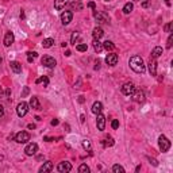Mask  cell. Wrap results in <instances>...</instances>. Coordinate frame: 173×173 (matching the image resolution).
Returning <instances> with one entry per match:
<instances>
[{
  "mask_svg": "<svg viewBox=\"0 0 173 173\" xmlns=\"http://www.w3.org/2000/svg\"><path fill=\"white\" fill-rule=\"evenodd\" d=\"M128 64H130V68L135 73H145V69H146L145 68V62H143V60L139 56H132L130 58Z\"/></svg>",
  "mask_w": 173,
  "mask_h": 173,
  "instance_id": "6da1fadb",
  "label": "cell"
},
{
  "mask_svg": "<svg viewBox=\"0 0 173 173\" xmlns=\"http://www.w3.org/2000/svg\"><path fill=\"white\" fill-rule=\"evenodd\" d=\"M158 148H160V150L162 153L168 152L169 149H170V141L165 135H160L158 137Z\"/></svg>",
  "mask_w": 173,
  "mask_h": 173,
  "instance_id": "7a4b0ae2",
  "label": "cell"
},
{
  "mask_svg": "<svg viewBox=\"0 0 173 173\" xmlns=\"http://www.w3.org/2000/svg\"><path fill=\"white\" fill-rule=\"evenodd\" d=\"M93 16H95V19L99 25H104V23H108L110 22V18L106 12H103V11H93Z\"/></svg>",
  "mask_w": 173,
  "mask_h": 173,
  "instance_id": "3957f363",
  "label": "cell"
},
{
  "mask_svg": "<svg viewBox=\"0 0 173 173\" xmlns=\"http://www.w3.org/2000/svg\"><path fill=\"white\" fill-rule=\"evenodd\" d=\"M29 107H30V104H27L26 102H21L18 106H16V114H18V116L19 118H23L29 112Z\"/></svg>",
  "mask_w": 173,
  "mask_h": 173,
  "instance_id": "277c9868",
  "label": "cell"
},
{
  "mask_svg": "<svg viewBox=\"0 0 173 173\" xmlns=\"http://www.w3.org/2000/svg\"><path fill=\"white\" fill-rule=\"evenodd\" d=\"M15 141L18 143H27L30 141V134L27 131H19L15 135Z\"/></svg>",
  "mask_w": 173,
  "mask_h": 173,
  "instance_id": "5b68a950",
  "label": "cell"
},
{
  "mask_svg": "<svg viewBox=\"0 0 173 173\" xmlns=\"http://www.w3.org/2000/svg\"><path fill=\"white\" fill-rule=\"evenodd\" d=\"M41 62H42V65L46 66V68H49V69H53V68L57 65L56 60L50 56H43L42 57V60H41Z\"/></svg>",
  "mask_w": 173,
  "mask_h": 173,
  "instance_id": "8992f818",
  "label": "cell"
},
{
  "mask_svg": "<svg viewBox=\"0 0 173 173\" xmlns=\"http://www.w3.org/2000/svg\"><path fill=\"white\" fill-rule=\"evenodd\" d=\"M135 89H137V88H135V85H134L132 83H126V84H123V86H122V93L126 95V96H131Z\"/></svg>",
  "mask_w": 173,
  "mask_h": 173,
  "instance_id": "52a82bcc",
  "label": "cell"
},
{
  "mask_svg": "<svg viewBox=\"0 0 173 173\" xmlns=\"http://www.w3.org/2000/svg\"><path fill=\"white\" fill-rule=\"evenodd\" d=\"M131 97L135 103H143L145 102V92L141 91V89H135L134 93L131 95Z\"/></svg>",
  "mask_w": 173,
  "mask_h": 173,
  "instance_id": "ba28073f",
  "label": "cell"
},
{
  "mask_svg": "<svg viewBox=\"0 0 173 173\" xmlns=\"http://www.w3.org/2000/svg\"><path fill=\"white\" fill-rule=\"evenodd\" d=\"M57 170L61 173H68L72 170V164L68 162V161H62V162L58 164V166H57Z\"/></svg>",
  "mask_w": 173,
  "mask_h": 173,
  "instance_id": "9c48e42d",
  "label": "cell"
},
{
  "mask_svg": "<svg viewBox=\"0 0 173 173\" xmlns=\"http://www.w3.org/2000/svg\"><path fill=\"white\" fill-rule=\"evenodd\" d=\"M72 19H73V14H72V11H64L61 14V22H62V25L66 26V25H69L72 22Z\"/></svg>",
  "mask_w": 173,
  "mask_h": 173,
  "instance_id": "30bf717a",
  "label": "cell"
},
{
  "mask_svg": "<svg viewBox=\"0 0 173 173\" xmlns=\"http://www.w3.org/2000/svg\"><path fill=\"white\" fill-rule=\"evenodd\" d=\"M15 41V37H14V33H11V31H7L4 35V39H3V43H4L5 47H10L12 43Z\"/></svg>",
  "mask_w": 173,
  "mask_h": 173,
  "instance_id": "8fae6325",
  "label": "cell"
},
{
  "mask_svg": "<svg viewBox=\"0 0 173 173\" xmlns=\"http://www.w3.org/2000/svg\"><path fill=\"white\" fill-rule=\"evenodd\" d=\"M37 152H38V145H37L35 142L29 143V145L26 146V149H25L26 156H34Z\"/></svg>",
  "mask_w": 173,
  "mask_h": 173,
  "instance_id": "7c38bea8",
  "label": "cell"
},
{
  "mask_svg": "<svg viewBox=\"0 0 173 173\" xmlns=\"http://www.w3.org/2000/svg\"><path fill=\"white\" fill-rule=\"evenodd\" d=\"M106 64L110 66H115L118 64V54L116 53H110L106 57Z\"/></svg>",
  "mask_w": 173,
  "mask_h": 173,
  "instance_id": "4fadbf2b",
  "label": "cell"
},
{
  "mask_svg": "<svg viewBox=\"0 0 173 173\" xmlns=\"http://www.w3.org/2000/svg\"><path fill=\"white\" fill-rule=\"evenodd\" d=\"M96 126H97V128H99L100 131H103V130H104V127H106V116H104V115H102V114H97Z\"/></svg>",
  "mask_w": 173,
  "mask_h": 173,
  "instance_id": "5bb4252c",
  "label": "cell"
},
{
  "mask_svg": "<svg viewBox=\"0 0 173 173\" xmlns=\"http://www.w3.org/2000/svg\"><path fill=\"white\" fill-rule=\"evenodd\" d=\"M149 72L152 76H157V61L154 58H150L149 61Z\"/></svg>",
  "mask_w": 173,
  "mask_h": 173,
  "instance_id": "9a60e30c",
  "label": "cell"
},
{
  "mask_svg": "<svg viewBox=\"0 0 173 173\" xmlns=\"http://www.w3.org/2000/svg\"><path fill=\"white\" fill-rule=\"evenodd\" d=\"M51 170H53V162H51V161H46V162H43V165L39 168V172L41 173L51 172Z\"/></svg>",
  "mask_w": 173,
  "mask_h": 173,
  "instance_id": "2e32d148",
  "label": "cell"
},
{
  "mask_svg": "<svg viewBox=\"0 0 173 173\" xmlns=\"http://www.w3.org/2000/svg\"><path fill=\"white\" fill-rule=\"evenodd\" d=\"M92 35H93L95 39H100V38L104 35V31H103L102 27H95L93 31H92Z\"/></svg>",
  "mask_w": 173,
  "mask_h": 173,
  "instance_id": "e0dca14e",
  "label": "cell"
},
{
  "mask_svg": "<svg viewBox=\"0 0 173 173\" xmlns=\"http://www.w3.org/2000/svg\"><path fill=\"white\" fill-rule=\"evenodd\" d=\"M10 65H11V69L15 72V73H21V72H22V64H21V62H18V61H11V62H10Z\"/></svg>",
  "mask_w": 173,
  "mask_h": 173,
  "instance_id": "ac0fdd59",
  "label": "cell"
},
{
  "mask_svg": "<svg viewBox=\"0 0 173 173\" xmlns=\"http://www.w3.org/2000/svg\"><path fill=\"white\" fill-rule=\"evenodd\" d=\"M103 110V104L100 102H95L93 103V106H92V112L95 114V115H97V114H100Z\"/></svg>",
  "mask_w": 173,
  "mask_h": 173,
  "instance_id": "d6986e66",
  "label": "cell"
},
{
  "mask_svg": "<svg viewBox=\"0 0 173 173\" xmlns=\"http://www.w3.org/2000/svg\"><path fill=\"white\" fill-rule=\"evenodd\" d=\"M30 107H33L34 110H42L41 108V104H39V102H38V97L33 96L30 99Z\"/></svg>",
  "mask_w": 173,
  "mask_h": 173,
  "instance_id": "ffe728a7",
  "label": "cell"
},
{
  "mask_svg": "<svg viewBox=\"0 0 173 173\" xmlns=\"http://www.w3.org/2000/svg\"><path fill=\"white\" fill-rule=\"evenodd\" d=\"M161 54H162V47H160V46H156L152 50V58H154V60H157Z\"/></svg>",
  "mask_w": 173,
  "mask_h": 173,
  "instance_id": "44dd1931",
  "label": "cell"
},
{
  "mask_svg": "<svg viewBox=\"0 0 173 173\" xmlns=\"http://www.w3.org/2000/svg\"><path fill=\"white\" fill-rule=\"evenodd\" d=\"M68 4V0H54V8L56 10H62Z\"/></svg>",
  "mask_w": 173,
  "mask_h": 173,
  "instance_id": "7402d4cb",
  "label": "cell"
},
{
  "mask_svg": "<svg viewBox=\"0 0 173 173\" xmlns=\"http://www.w3.org/2000/svg\"><path fill=\"white\" fill-rule=\"evenodd\" d=\"M114 143H115L114 138L108 135V137L104 138V141H103V146H104V148H111V146H114Z\"/></svg>",
  "mask_w": 173,
  "mask_h": 173,
  "instance_id": "603a6c76",
  "label": "cell"
},
{
  "mask_svg": "<svg viewBox=\"0 0 173 173\" xmlns=\"http://www.w3.org/2000/svg\"><path fill=\"white\" fill-rule=\"evenodd\" d=\"M92 45H93V49H95V51H96V53H102V50H103V43L99 41V39H95Z\"/></svg>",
  "mask_w": 173,
  "mask_h": 173,
  "instance_id": "cb8c5ba5",
  "label": "cell"
},
{
  "mask_svg": "<svg viewBox=\"0 0 173 173\" xmlns=\"http://www.w3.org/2000/svg\"><path fill=\"white\" fill-rule=\"evenodd\" d=\"M132 8H134V4L132 3H126L124 4V7H123V14H126V15H128V14H131L132 12Z\"/></svg>",
  "mask_w": 173,
  "mask_h": 173,
  "instance_id": "d4e9b609",
  "label": "cell"
},
{
  "mask_svg": "<svg viewBox=\"0 0 173 173\" xmlns=\"http://www.w3.org/2000/svg\"><path fill=\"white\" fill-rule=\"evenodd\" d=\"M53 45H54V39H53V38H46V39H43V42H42V46H43L45 49H49V47H51Z\"/></svg>",
  "mask_w": 173,
  "mask_h": 173,
  "instance_id": "484cf974",
  "label": "cell"
},
{
  "mask_svg": "<svg viewBox=\"0 0 173 173\" xmlns=\"http://www.w3.org/2000/svg\"><path fill=\"white\" fill-rule=\"evenodd\" d=\"M103 49H106L107 51H111L115 49V45L111 41H106V42H103Z\"/></svg>",
  "mask_w": 173,
  "mask_h": 173,
  "instance_id": "4316f807",
  "label": "cell"
},
{
  "mask_svg": "<svg viewBox=\"0 0 173 173\" xmlns=\"http://www.w3.org/2000/svg\"><path fill=\"white\" fill-rule=\"evenodd\" d=\"M35 83L37 84H43V86H47L49 85V79H47V76H42V77H39V79H37L35 80Z\"/></svg>",
  "mask_w": 173,
  "mask_h": 173,
  "instance_id": "83f0119b",
  "label": "cell"
},
{
  "mask_svg": "<svg viewBox=\"0 0 173 173\" xmlns=\"http://www.w3.org/2000/svg\"><path fill=\"white\" fill-rule=\"evenodd\" d=\"M80 39V34L77 33V31H75L73 34H72V38H71V43L72 45H76V42Z\"/></svg>",
  "mask_w": 173,
  "mask_h": 173,
  "instance_id": "f1b7e54d",
  "label": "cell"
},
{
  "mask_svg": "<svg viewBox=\"0 0 173 173\" xmlns=\"http://www.w3.org/2000/svg\"><path fill=\"white\" fill-rule=\"evenodd\" d=\"M89 170H91V169H89V166H88L86 164H81V165L79 166V172L80 173H89Z\"/></svg>",
  "mask_w": 173,
  "mask_h": 173,
  "instance_id": "f546056e",
  "label": "cell"
},
{
  "mask_svg": "<svg viewBox=\"0 0 173 173\" xmlns=\"http://www.w3.org/2000/svg\"><path fill=\"white\" fill-rule=\"evenodd\" d=\"M112 172L114 173H124V168L120 166V165H118V164H115V165L112 166Z\"/></svg>",
  "mask_w": 173,
  "mask_h": 173,
  "instance_id": "4dcf8cb0",
  "label": "cell"
},
{
  "mask_svg": "<svg viewBox=\"0 0 173 173\" xmlns=\"http://www.w3.org/2000/svg\"><path fill=\"white\" fill-rule=\"evenodd\" d=\"M83 148H84V150H86V152H92V148H91V142L88 141V139H84L83 141Z\"/></svg>",
  "mask_w": 173,
  "mask_h": 173,
  "instance_id": "1f68e13d",
  "label": "cell"
},
{
  "mask_svg": "<svg viewBox=\"0 0 173 173\" xmlns=\"http://www.w3.org/2000/svg\"><path fill=\"white\" fill-rule=\"evenodd\" d=\"M172 29H173V23L172 22H169V23H166V25L164 26V30H165V33H172Z\"/></svg>",
  "mask_w": 173,
  "mask_h": 173,
  "instance_id": "d6a6232c",
  "label": "cell"
},
{
  "mask_svg": "<svg viewBox=\"0 0 173 173\" xmlns=\"http://www.w3.org/2000/svg\"><path fill=\"white\" fill-rule=\"evenodd\" d=\"M86 49H88L86 43H80V45L76 46V50L77 51H86Z\"/></svg>",
  "mask_w": 173,
  "mask_h": 173,
  "instance_id": "836d02e7",
  "label": "cell"
},
{
  "mask_svg": "<svg viewBox=\"0 0 173 173\" xmlns=\"http://www.w3.org/2000/svg\"><path fill=\"white\" fill-rule=\"evenodd\" d=\"M172 43H173V35H172V33H170V35H169L168 41H166V47H168V49H170V47H172Z\"/></svg>",
  "mask_w": 173,
  "mask_h": 173,
  "instance_id": "e575fe53",
  "label": "cell"
},
{
  "mask_svg": "<svg viewBox=\"0 0 173 173\" xmlns=\"http://www.w3.org/2000/svg\"><path fill=\"white\" fill-rule=\"evenodd\" d=\"M111 126H112L114 130H116V128L119 127V120H118V119H114V120L111 122Z\"/></svg>",
  "mask_w": 173,
  "mask_h": 173,
  "instance_id": "d590c367",
  "label": "cell"
},
{
  "mask_svg": "<svg viewBox=\"0 0 173 173\" xmlns=\"http://www.w3.org/2000/svg\"><path fill=\"white\" fill-rule=\"evenodd\" d=\"M72 7H73V8H76V10H83V5L80 4V1H77V3H72Z\"/></svg>",
  "mask_w": 173,
  "mask_h": 173,
  "instance_id": "8d00e7d4",
  "label": "cell"
},
{
  "mask_svg": "<svg viewBox=\"0 0 173 173\" xmlns=\"http://www.w3.org/2000/svg\"><path fill=\"white\" fill-rule=\"evenodd\" d=\"M148 160L150 161V164H153L154 166H158V161L156 160V158H152V157H148Z\"/></svg>",
  "mask_w": 173,
  "mask_h": 173,
  "instance_id": "74e56055",
  "label": "cell"
},
{
  "mask_svg": "<svg viewBox=\"0 0 173 173\" xmlns=\"http://www.w3.org/2000/svg\"><path fill=\"white\" fill-rule=\"evenodd\" d=\"M29 92H30V88L29 86H25V89H23V93H22V97H25L29 95Z\"/></svg>",
  "mask_w": 173,
  "mask_h": 173,
  "instance_id": "f35d334b",
  "label": "cell"
},
{
  "mask_svg": "<svg viewBox=\"0 0 173 173\" xmlns=\"http://www.w3.org/2000/svg\"><path fill=\"white\" fill-rule=\"evenodd\" d=\"M86 7H89V8H92V10H93V11L96 10V4H95L93 1H89V3L86 4Z\"/></svg>",
  "mask_w": 173,
  "mask_h": 173,
  "instance_id": "ab89813d",
  "label": "cell"
},
{
  "mask_svg": "<svg viewBox=\"0 0 173 173\" xmlns=\"http://www.w3.org/2000/svg\"><path fill=\"white\" fill-rule=\"evenodd\" d=\"M150 1H152V0H143V3H142V7H143V8H148L149 4H150Z\"/></svg>",
  "mask_w": 173,
  "mask_h": 173,
  "instance_id": "60d3db41",
  "label": "cell"
},
{
  "mask_svg": "<svg viewBox=\"0 0 173 173\" xmlns=\"http://www.w3.org/2000/svg\"><path fill=\"white\" fill-rule=\"evenodd\" d=\"M27 56L33 57V58H35V57L38 56V53H37V51H29V53H27Z\"/></svg>",
  "mask_w": 173,
  "mask_h": 173,
  "instance_id": "b9f144b4",
  "label": "cell"
},
{
  "mask_svg": "<svg viewBox=\"0 0 173 173\" xmlns=\"http://www.w3.org/2000/svg\"><path fill=\"white\" fill-rule=\"evenodd\" d=\"M58 123H60V120H58V119H53V120H51V126H57Z\"/></svg>",
  "mask_w": 173,
  "mask_h": 173,
  "instance_id": "7bdbcfd3",
  "label": "cell"
},
{
  "mask_svg": "<svg viewBox=\"0 0 173 173\" xmlns=\"http://www.w3.org/2000/svg\"><path fill=\"white\" fill-rule=\"evenodd\" d=\"M43 141H46V142H51V141H54V138H50V137H43Z\"/></svg>",
  "mask_w": 173,
  "mask_h": 173,
  "instance_id": "ee69618b",
  "label": "cell"
},
{
  "mask_svg": "<svg viewBox=\"0 0 173 173\" xmlns=\"http://www.w3.org/2000/svg\"><path fill=\"white\" fill-rule=\"evenodd\" d=\"M3 115H4V107H3V106L0 104V118L3 116Z\"/></svg>",
  "mask_w": 173,
  "mask_h": 173,
  "instance_id": "f6af8a7d",
  "label": "cell"
},
{
  "mask_svg": "<svg viewBox=\"0 0 173 173\" xmlns=\"http://www.w3.org/2000/svg\"><path fill=\"white\" fill-rule=\"evenodd\" d=\"M10 95H11V89L10 88H7V89H5V96H7V99L10 97Z\"/></svg>",
  "mask_w": 173,
  "mask_h": 173,
  "instance_id": "bcb514c9",
  "label": "cell"
},
{
  "mask_svg": "<svg viewBox=\"0 0 173 173\" xmlns=\"http://www.w3.org/2000/svg\"><path fill=\"white\" fill-rule=\"evenodd\" d=\"M27 128H29V130H34V128H35V124H33V123H30V124L27 126Z\"/></svg>",
  "mask_w": 173,
  "mask_h": 173,
  "instance_id": "7dc6e473",
  "label": "cell"
},
{
  "mask_svg": "<svg viewBox=\"0 0 173 173\" xmlns=\"http://www.w3.org/2000/svg\"><path fill=\"white\" fill-rule=\"evenodd\" d=\"M1 97H4V93H3V89H1V86H0V99Z\"/></svg>",
  "mask_w": 173,
  "mask_h": 173,
  "instance_id": "c3c4849f",
  "label": "cell"
},
{
  "mask_svg": "<svg viewBox=\"0 0 173 173\" xmlns=\"http://www.w3.org/2000/svg\"><path fill=\"white\" fill-rule=\"evenodd\" d=\"M71 54H72V53H71V50H66V51H65V56H66V57H69V56H71Z\"/></svg>",
  "mask_w": 173,
  "mask_h": 173,
  "instance_id": "681fc988",
  "label": "cell"
},
{
  "mask_svg": "<svg viewBox=\"0 0 173 173\" xmlns=\"http://www.w3.org/2000/svg\"><path fill=\"white\" fill-rule=\"evenodd\" d=\"M80 120L84 123V122H85V116H84V115H81V116H80Z\"/></svg>",
  "mask_w": 173,
  "mask_h": 173,
  "instance_id": "f907efd6",
  "label": "cell"
},
{
  "mask_svg": "<svg viewBox=\"0 0 173 173\" xmlns=\"http://www.w3.org/2000/svg\"><path fill=\"white\" fill-rule=\"evenodd\" d=\"M165 4L168 5V7H170V0H165Z\"/></svg>",
  "mask_w": 173,
  "mask_h": 173,
  "instance_id": "816d5d0a",
  "label": "cell"
},
{
  "mask_svg": "<svg viewBox=\"0 0 173 173\" xmlns=\"http://www.w3.org/2000/svg\"><path fill=\"white\" fill-rule=\"evenodd\" d=\"M99 68H100V64H99V62H97V64H96V66H95V69H96V71H97V69H99Z\"/></svg>",
  "mask_w": 173,
  "mask_h": 173,
  "instance_id": "f5cc1de1",
  "label": "cell"
},
{
  "mask_svg": "<svg viewBox=\"0 0 173 173\" xmlns=\"http://www.w3.org/2000/svg\"><path fill=\"white\" fill-rule=\"evenodd\" d=\"M1 62H3V58H1V57H0V64H1Z\"/></svg>",
  "mask_w": 173,
  "mask_h": 173,
  "instance_id": "db71d44e",
  "label": "cell"
},
{
  "mask_svg": "<svg viewBox=\"0 0 173 173\" xmlns=\"http://www.w3.org/2000/svg\"><path fill=\"white\" fill-rule=\"evenodd\" d=\"M104 1H111V0H104Z\"/></svg>",
  "mask_w": 173,
  "mask_h": 173,
  "instance_id": "11a10c76",
  "label": "cell"
},
{
  "mask_svg": "<svg viewBox=\"0 0 173 173\" xmlns=\"http://www.w3.org/2000/svg\"><path fill=\"white\" fill-rule=\"evenodd\" d=\"M76 1H81V0H76Z\"/></svg>",
  "mask_w": 173,
  "mask_h": 173,
  "instance_id": "9f6ffc18",
  "label": "cell"
}]
</instances>
